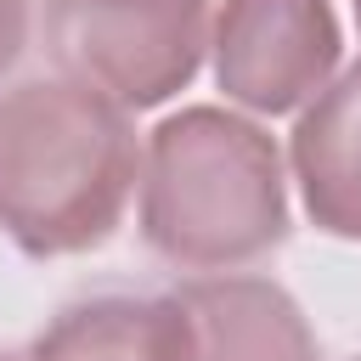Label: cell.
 Segmentation results:
<instances>
[{
  "instance_id": "7a4b0ae2",
  "label": "cell",
  "mask_w": 361,
  "mask_h": 361,
  "mask_svg": "<svg viewBox=\"0 0 361 361\" xmlns=\"http://www.w3.org/2000/svg\"><path fill=\"white\" fill-rule=\"evenodd\" d=\"M141 237L175 271H243L288 237L276 141L231 107H180L141 141Z\"/></svg>"
},
{
  "instance_id": "277c9868",
  "label": "cell",
  "mask_w": 361,
  "mask_h": 361,
  "mask_svg": "<svg viewBox=\"0 0 361 361\" xmlns=\"http://www.w3.org/2000/svg\"><path fill=\"white\" fill-rule=\"evenodd\" d=\"M214 85L248 113H299L344 56L333 0H220L209 17Z\"/></svg>"
},
{
  "instance_id": "ba28073f",
  "label": "cell",
  "mask_w": 361,
  "mask_h": 361,
  "mask_svg": "<svg viewBox=\"0 0 361 361\" xmlns=\"http://www.w3.org/2000/svg\"><path fill=\"white\" fill-rule=\"evenodd\" d=\"M28 51V0H0V79Z\"/></svg>"
},
{
  "instance_id": "3957f363",
  "label": "cell",
  "mask_w": 361,
  "mask_h": 361,
  "mask_svg": "<svg viewBox=\"0 0 361 361\" xmlns=\"http://www.w3.org/2000/svg\"><path fill=\"white\" fill-rule=\"evenodd\" d=\"M45 56L124 113L180 96L209 51V0H45Z\"/></svg>"
},
{
  "instance_id": "30bf717a",
  "label": "cell",
  "mask_w": 361,
  "mask_h": 361,
  "mask_svg": "<svg viewBox=\"0 0 361 361\" xmlns=\"http://www.w3.org/2000/svg\"><path fill=\"white\" fill-rule=\"evenodd\" d=\"M0 361H28V355H0Z\"/></svg>"
},
{
  "instance_id": "6da1fadb",
  "label": "cell",
  "mask_w": 361,
  "mask_h": 361,
  "mask_svg": "<svg viewBox=\"0 0 361 361\" xmlns=\"http://www.w3.org/2000/svg\"><path fill=\"white\" fill-rule=\"evenodd\" d=\"M135 180L141 141L124 107L62 73L0 90V231L28 259L102 248Z\"/></svg>"
},
{
  "instance_id": "9c48e42d",
  "label": "cell",
  "mask_w": 361,
  "mask_h": 361,
  "mask_svg": "<svg viewBox=\"0 0 361 361\" xmlns=\"http://www.w3.org/2000/svg\"><path fill=\"white\" fill-rule=\"evenodd\" d=\"M350 11H355V34H361V0H350Z\"/></svg>"
},
{
  "instance_id": "8992f818",
  "label": "cell",
  "mask_w": 361,
  "mask_h": 361,
  "mask_svg": "<svg viewBox=\"0 0 361 361\" xmlns=\"http://www.w3.org/2000/svg\"><path fill=\"white\" fill-rule=\"evenodd\" d=\"M288 169L316 231L361 243V62L333 73V85L299 107Z\"/></svg>"
},
{
  "instance_id": "8fae6325",
  "label": "cell",
  "mask_w": 361,
  "mask_h": 361,
  "mask_svg": "<svg viewBox=\"0 0 361 361\" xmlns=\"http://www.w3.org/2000/svg\"><path fill=\"white\" fill-rule=\"evenodd\" d=\"M355 361H361V355H355Z\"/></svg>"
},
{
  "instance_id": "5b68a950",
  "label": "cell",
  "mask_w": 361,
  "mask_h": 361,
  "mask_svg": "<svg viewBox=\"0 0 361 361\" xmlns=\"http://www.w3.org/2000/svg\"><path fill=\"white\" fill-rule=\"evenodd\" d=\"M186 361H322L299 299L271 276H192L175 288Z\"/></svg>"
},
{
  "instance_id": "52a82bcc",
  "label": "cell",
  "mask_w": 361,
  "mask_h": 361,
  "mask_svg": "<svg viewBox=\"0 0 361 361\" xmlns=\"http://www.w3.org/2000/svg\"><path fill=\"white\" fill-rule=\"evenodd\" d=\"M28 361H186L175 293H90L28 344Z\"/></svg>"
}]
</instances>
